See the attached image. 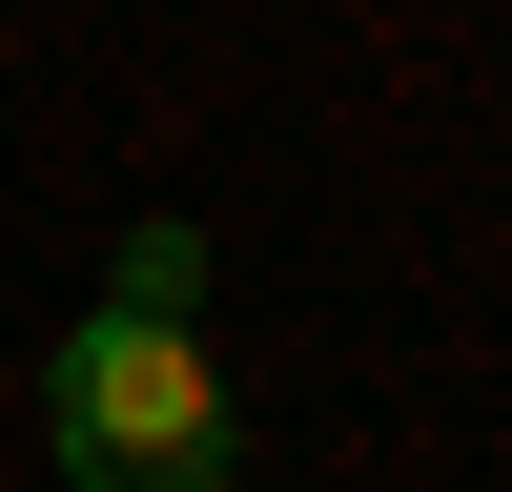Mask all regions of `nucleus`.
<instances>
[{
  "label": "nucleus",
  "mask_w": 512,
  "mask_h": 492,
  "mask_svg": "<svg viewBox=\"0 0 512 492\" xmlns=\"http://www.w3.org/2000/svg\"><path fill=\"white\" fill-rule=\"evenodd\" d=\"M41 451H62V492H246V390L205 349V226H123V267L41 349Z\"/></svg>",
  "instance_id": "1"
}]
</instances>
